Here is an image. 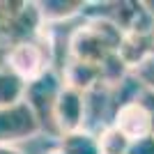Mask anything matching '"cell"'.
I'll return each instance as SVG.
<instances>
[{"label":"cell","mask_w":154,"mask_h":154,"mask_svg":"<svg viewBox=\"0 0 154 154\" xmlns=\"http://www.w3.org/2000/svg\"><path fill=\"white\" fill-rule=\"evenodd\" d=\"M62 85H64L62 76L55 69H48L39 78L26 83V94H23V103L37 117L42 131H48L55 138H58V134H55V127H53V108H55V101H58Z\"/></svg>","instance_id":"obj_1"},{"label":"cell","mask_w":154,"mask_h":154,"mask_svg":"<svg viewBox=\"0 0 154 154\" xmlns=\"http://www.w3.org/2000/svg\"><path fill=\"white\" fill-rule=\"evenodd\" d=\"M2 67L16 74L21 81L30 83L51 69V55H48V48L44 46L42 37L30 39V42H19V44L7 46Z\"/></svg>","instance_id":"obj_2"},{"label":"cell","mask_w":154,"mask_h":154,"mask_svg":"<svg viewBox=\"0 0 154 154\" xmlns=\"http://www.w3.org/2000/svg\"><path fill=\"white\" fill-rule=\"evenodd\" d=\"M37 134H42V127L23 101L9 108H0V145L16 147L19 143L30 140Z\"/></svg>","instance_id":"obj_3"},{"label":"cell","mask_w":154,"mask_h":154,"mask_svg":"<svg viewBox=\"0 0 154 154\" xmlns=\"http://www.w3.org/2000/svg\"><path fill=\"white\" fill-rule=\"evenodd\" d=\"M110 127H115L127 140L134 143L140 138H147V136H154V117L147 106L136 97L134 101H127L115 108Z\"/></svg>","instance_id":"obj_4"},{"label":"cell","mask_w":154,"mask_h":154,"mask_svg":"<svg viewBox=\"0 0 154 154\" xmlns=\"http://www.w3.org/2000/svg\"><path fill=\"white\" fill-rule=\"evenodd\" d=\"M83 124H85V94L62 85L55 108H53L55 134H58V138L64 134H74L78 129H83Z\"/></svg>","instance_id":"obj_5"},{"label":"cell","mask_w":154,"mask_h":154,"mask_svg":"<svg viewBox=\"0 0 154 154\" xmlns=\"http://www.w3.org/2000/svg\"><path fill=\"white\" fill-rule=\"evenodd\" d=\"M108 53H113L110 46L106 44L88 23L81 26L78 30H74V35L69 37V55H71V60L99 64Z\"/></svg>","instance_id":"obj_6"},{"label":"cell","mask_w":154,"mask_h":154,"mask_svg":"<svg viewBox=\"0 0 154 154\" xmlns=\"http://www.w3.org/2000/svg\"><path fill=\"white\" fill-rule=\"evenodd\" d=\"M62 83L71 90L78 92H90L99 85V67L90 62H78V60H69L62 69Z\"/></svg>","instance_id":"obj_7"},{"label":"cell","mask_w":154,"mask_h":154,"mask_svg":"<svg viewBox=\"0 0 154 154\" xmlns=\"http://www.w3.org/2000/svg\"><path fill=\"white\" fill-rule=\"evenodd\" d=\"M35 5H37V12L42 16V23L51 26V23L69 21L76 14H83L85 2L83 0H46V2H35Z\"/></svg>","instance_id":"obj_8"},{"label":"cell","mask_w":154,"mask_h":154,"mask_svg":"<svg viewBox=\"0 0 154 154\" xmlns=\"http://www.w3.org/2000/svg\"><path fill=\"white\" fill-rule=\"evenodd\" d=\"M58 149L64 152V154H101L97 134H92V131H88V129H78V131H74V134L60 136Z\"/></svg>","instance_id":"obj_9"},{"label":"cell","mask_w":154,"mask_h":154,"mask_svg":"<svg viewBox=\"0 0 154 154\" xmlns=\"http://www.w3.org/2000/svg\"><path fill=\"white\" fill-rule=\"evenodd\" d=\"M26 94V81H21L16 74L0 67V108H9L23 101Z\"/></svg>","instance_id":"obj_10"},{"label":"cell","mask_w":154,"mask_h":154,"mask_svg":"<svg viewBox=\"0 0 154 154\" xmlns=\"http://www.w3.org/2000/svg\"><path fill=\"white\" fill-rule=\"evenodd\" d=\"M97 140H99V149L101 154H127L129 143L115 127H106L97 134Z\"/></svg>","instance_id":"obj_11"},{"label":"cell","mask_w":154,"mask_h":154,"mask_svg":"<svg viewBox=\"0 0 154 154\" xmlns=\"http://www.w3.org/2000/svg\"><path fill=\"white\" fill-rule=\"evenodd\" d=\"M131 76L138 81V85H140L143 90H147L154 94V53L149 55V58H145L136 69H131Z\"/></svg>","instance_id":"obj_12"},{"label":"cell","mask_w":154,"mask_h":154,"mask_svg":"<svg viewBox=\"0 0 154 154\" xmlns=\"http://www.w3.org/2000/svg\"><path fill=\"white\" fill-rule=\"evenodd\" d=\"M127 154H154V136H147V138L129 143Z\"/></svg>","instance_id":"obj_13"},{"label":"cell","mask_w":154,"mask_h":154,"mask_svg":"<svg viewBox=\"0 0 154 154\" xmlns=\"http://www.w3.org/2000/svg\"><path fill=\"white\" fill-rule=\"evenodd\" d=\"M5 32H7V16H5V12L0 9V46L5 44Z\"/></svg>","instance_id":"obj_14"},{"label":"cell","mask_w":154,"mask_h":154,"mask_svg":"<svg viewBox=\"0 0 154 154\" xmlns=\"http://www.w3.org/2000/svg\"><path fill=\"white\" fill-rule=\"evenodd\" d=\"M0 154H23V149L14 147V145H0Z\"/></svg>","instance_id":"obj_15"},{"label":"cell","mask_w":154,"mask_h":154,"mask_svg":"<svg viewBox=\"0 0 154 154\" xmlns=\"http://www.w3.org/2000/svg\"><path fill=\"white\" fill-rule=\"evenodd\" d=\"M51 154H64V152H60V149H53V152Z\"/></svg>","instance_id":"obj_16"},{"label":"cell","mask_w":154,"mask_h":154,"mask_svg":"<svg viewBox=\"0 0 154 154\" xmlns=\"http://www.w3.org/2000/svg\"><path fill=\"white\" fill-rule=\"evenodd\" d=\"M0 62H2V60H0ZM0 67H2V64H0Z\"/></svg>","instance_id":"obj_17"}]
</instances>
